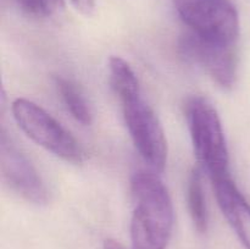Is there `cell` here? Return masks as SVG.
<instances>
[{"label": "cell", "mask_w": 250, "mask_h": 249, "mask_svg": "<svg viewBox=\"0 0 250 249\" xmlns=\"http://www.w3.org/2000/svg\"><path fill=\"white\" fill-rule=\"evenodd\" d=\"M132 249H166L172 233V200L155 172L138 170L131 178Z\"/></svg>", "instance_id": "6da1fadb"}, {"label": "cell", "mask_w": 250, "mask_h": 249, "mask_svg": "<svg viewBox=\"0 0 250 249\" xmlns=\"http://www.w3.org/2000/svg\"><path fill=\"white\" fill-rule=\"evenodd\" d=\"M186 117L198 161L211 181L229 176V154L221 120L214 105L194 95L186 103Z\"/></svg>", "instance_id": "7a4b0ae2"}, {"label": "cell", "mask_w": 250, "mask_h": 249, "mask_svg": "<svg viewBox=\"0 0 250 249\" xmlns=\"http://www.w3.org/2000/svg\"><path fill=\"white\" fill-rule=\"evenodd\" d=\"M11 111L20 128L34 143L67 163L84 160V149L80 142L38 104L19 98L12 102Z\"/></svg>", "instance_id": "3957f363"}, {"label": "cell", "mask_w": 250, "mask_h": 249, "mask_svg": "<svg viewBox=\"0 0 250 249\" xmlns=\"http://www.w3.org/2000/svg\"><path fill=\"white\" fill-rule=\"evenodd\" d=\"M189 32L205 39L236 45L241 22L232 0H172Z\"/></svg>", "instance_id": "277c9868"}, {"label": "cell", "mask_w": 250, "mask_h": 249, "mask_svg": "<svg viewBox=\"0 0 250 249\" xmlns=\"http://www.w3.org/2000/svg\"><path fill=\"white\" fill-rule=\"evenodd\" d=\"M119 99L134 146L154 172H163L167 161V142L158 116L141 90Z\"/></svg>", "instance_id": "5b68a950"}, {"label": "cell", "mask_w": 250, "mask_h": 249, "mask_svg": "<svg viewBox=\"0 0 250 249\" xmlns=\"http://www.w3.org/2000/svg\"><path fill=\"white\" fill-rule=\"evenodd\" d=\"M178 51L187 62L202 68L224 89H231L237 78L234 44L205 39L188 31L178 42Z\"/></svg>", "instance_id": "8992f818"}, {"label": "cell", "mask_w": 250, "mask_h": 249, "mask_svg": "<svg viewBox=\"0 0 250 249\" xmlns=\"http://www.w3.org/2000/svg\"><path fill=\"white\" fill-rule=\"evenodd\" d=\"M0 171L10 189L27 202L36 205L48 203V189L38 171L4 129L0 134Z\"/></svg>", "instance_id": "52a82bcc"}, {"label": "cell", "mask_w": 250, "mask_h": 249, "mask_svg": "<svg viewBox=\"0 0 250 249\" xmlns=\"http://www.w3.org/2000/svg\"><path fill=\"white\" fill-rule=\"evenodd\" d=\"M217 204L246 249H250V204L231 176L212 181Z\"/></svg>", "instance_id": "ba28073f"}, {"label": "cell", "mask_w": 250, "mask_h": 249, "mask_svg": "<svg viewBox=\"0 0 250 249\" xmlns=\"http://www.w3.org/2000/svg\"><path fill=\"white\" fill-rule=\"evenodd\" d=\"M55 85L61 100L65 104L66 109L72 115L73 119L82 124L83 126H88L92 124V110L77 84L67 78L56 76Z\"/></svg>", "instance_id": "9c48e42d"}, {"label": "cell", "mask_w": 250, "mask_h": 249, "mask_svg": "<svg viewBox=\"0 0 250 249\" xmlns=\"http://www.w3.org/2000/svg\"><path fill=\"white\" fill-rule=\"evenodd\" d=\"M188 208L192 221L198 232L204 233L209 226V211L203 188L202 173L199 168L192 171L188 180Z\"/></svg>", "instance_id": "30bf717a"}, {"label": "cell", "mask_w": 250, "mask_h": 249, "mask_svg": "<svg viewBox=\"0 0 250 249\" xmlns=\"http://www.w3.org/2000/svg\"><path fill=\"white\" fill-rule=\"evenodd\" d=\"M109 75L110 84L117 98L141 90L136 72L131 65L120 56H111L109 59Z\"/></svg>", "instance_id": "8fae6325"}, {"label": "cell", "mask_w": 250, "mask_h": 249, "mask_svg": "<svg viewBox=\"0 0 250 249\" xmlns=\"http://www.w3.org/2000/svg\"><path fill=\"white\" fill-rule=\"evenodd\" d=\"M22 9L37 17H49L62 7L63 0H17Z\"/></svg>", "instance_id": "7c38bea8"}, {"label": "cell", "mask_w": 250, "mask_h": 249, "mask_svg": "<svg viewBox=\"0 0 250 249\" xmlns=\"http://www.w3.org/2000/svg\"><path fill=\"white\" fill-rule=\"evenodd\" d=\"M70 1L77 11L85 16H89L94 12L95 0H70Z\"/></svg>", "instance_id": "4fadbf2b"}, {"label": "cell", "mask_w": 250, "mask_h": 249, "mask_svg": "<svg viewBox=\"0 0 250 249\" xmlns=\"http://www.w3.org/2000/svg\"><path fill=\"white\" fill-rule=\"evenodd\" d=\"M103 249H125V247L117 241H115V239H106L104 242Z\"/></svg>", "instance_id": "5bb4252c"}]
</instances>
